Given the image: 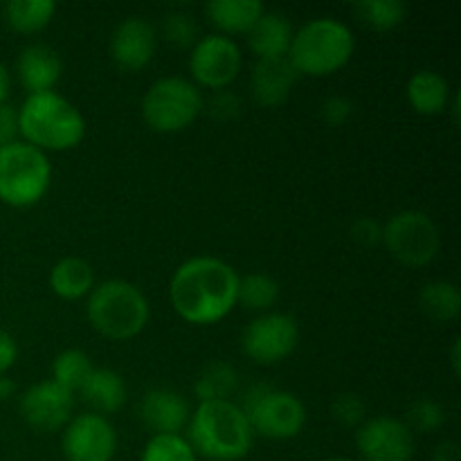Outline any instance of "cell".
I'll return each instance as SVG.
<instances>
[{
    "instance_id": "cell-1",
    "label": "cell",
    "mask_w": 461,
    "mask_h": 461,
    "mask_svg": "<svg viewBox=\"0 0 461 461\" xmlns=\"http://www.w3.org/2000/svg\"><path fill=\"white\" fill-rule=\"evenodd\" d=\"M239 273L219 257H192L171 275L169 302L194 327H210L237 306Z\"/></svg>"
},
{
    "instance_id": "cell-2",
    "label": "cell",
    "mask_w": 461,
    "mask_h": 461,
    "mask_svg": "<svg viewBox=\"0 0 461 461\" xmlns=\"http://www.w3.org/2000/svg\"><path fill=\"white\" fill-rule=\"evenodd\" d=\"M189 446L196 457L210 461H239L255 444V432L234 401L198 403L187 423Z\"/></svg>"
},
{
    "instance_id": "cell-3",
    "label": "cell",
    "mask_w": 461,
    "mask_h": 461,
    "mask_svg": "<svg viewBox=\"0 0 461 461\" xmlns=\"http://www.w3.org/2000/svg\"><path fill=\"white\" fill-rule=\"evenodd\" d=\"M18 133L23 142L43 153L70 151L86 135V120L79 108L57 90L27 95L18 108Z\"/></svg>"
},
{
    "instance_id": "cell-4",
    "label": "cell",
    "mask_w": 461,
    "mask_h": 461,
    "mask_svg": "<svg viewBox=\"0 0 461 461\" xmlns=\"http://www.w3.org/2000/svg\"><path fill=\"white\" fill-rule=\"evenodd\" d=\"M88 322L108 340H133L149 324V300L135 284L126 279H106L95 284L86 302Z\"/></svg>"
},
{
    "instance_id": "cell-5",
    "label": "cell",
    "mask_w": 461,
    "mask_h": 461,
    "mask_svg": "<svg viewBox=\"0 0 461 461\" xmlns=\"http://www.w3.org/2000/svg\"><path fill=\"white\" fill-rule=\"evenodd\" d=\"M356 50L354 32L336 18H315L293 34L288 61L297 75L329 77L351 61Z\"/></svg>"
},
{
    "instance_id": "cell-6",
    "label": "cell",
    "mask_w": 461,
    "mask_h": 461,
    "mask_svg": "<svg viewBox=\"0 0 461 461\" xmlns=\"http://www.w3.org/2000/svg\"><path fill=\"white\" fill-rule=\"evenodd\" d=\"M52 183L48 153L18 142L0 147V203L16 210L36 205Z\"/></svg>"
},
{
    "instance_id": "cell-7",
    "label": "cell",
    "mask_w": 461,
    "mask_h": 461,
    "mask_svg": "<svg viewBox=\"0 0 461 461\" xmlns=\"http://www.w3.org/2000/svg\"><path fill=\"white\" fill-rule=\"evenodd\" d=\"M205 106L201 88L185 77H162L142 97V117L156 133H180L189 129Z\"/></svg>"
},
{
    "instance_id": "cell-8",
    "label": "cell",
    "mask_w": 461,
    "mask_h": 461,
    "mask_svg": "<svg viewBox=\"0 0 461 461\" xmlns=\"http://www.w3.org/2000/svg\"><path fill=\"white\" fill-rule=\"evenodd\" d=\"M239 408L246 414L252 432L270 441L295 439L306 426V408L300 396L277 387H250Z\"/></svg>"
},
{
    "instance_id": "cell-9",
    "label": "cell",
    "mask_w": 461,
    "mask_h": 461,
    "mask_svg": "<svg viewBox=\"0 0 461 461\" xmlns=\"http://www.w3.org/2000/svg\"><path fill=\"white\" fill-rule=\"evenodd\" d=\"M383 246L399 264L408 268H423L439 252L441 234L426 212L403 210L383 223Z\"/></svg>"
},
{
    "instance_id": "cell-10",
    "label": "cell",
    "mask_w": 461,
    "mask_h": 461,
    "mask_svg": "<svg viewBox=\"0 0 461 461\" xmlns=\"http://www.w3.org/2000/svg\"><path fill=\"white\" fill-rule=\"evenodd\" d=\"M300 345V324L293 315H257L241 333V351L257 365H277L286 360Z\"/></svg>"
},
{
    "instance_id": "cell-11",
    "label": "cell",
    "mask_w": 461,
    "mask_h": 461,
    "mask_svg": "<svg viewBox=\"0 0 461 461\" xmlns=\"http://www.w3.org/2000/svg\"><path fill=\"white\" fill-rule=\"evenodd\" d=\"M241 48L237 41L223 34L201 36L189 54V72L198 88H230L241 72Z\"/></svg>"
},
{
    "instance_id": "cell-12",
    "label": "cell",
    "mask_w": 461,
    "mask_h": 461,
    "mask_svg": "<svg viewBox=\"0 0 461 461\" xmlns=\"http://www.w3.org/2000/svg\"><path fill=\"white\" fill-rule=\"evenodd\" d=\"M61 453L66 461H113L117 453L115 428L102 414H77L63 428Z\"/></svg>"
},
{
    "instance_id": "cell-13",
    "label": "cell",
    "mask_w": 461,
    "mask_h": 461,
    "mask_svg": "<svg viewBox=\"0 0 461 461\" xmlns=\"http://www.w3.org/2000/svg\"><path fill=\"white\" fill-rule=\"evenodd\" d=\"M356 448L363 461H412L417 444L405 421L381 414L356 428Z\"/></svg>"
},
{
    "instance_id": "cell-14",
    "label": "cell",
    "mask_w": 461,
    "mask_h": 461,
    "mask_svg": "<svg viewBox=\"0 0 461 461\" xmlns=\"http://www.w3.org/2000/svg\"><path fill=\"white\" fill-rule=\"evenodd\" d=\"M75 410V394L54 381H41L27 387L18 401V412L34 432H59L68 426Z\"/></svg>"
},
{
    "instance_id": "cell-15",
    "label": "cell",
    "mask_w": 461,
    "mask_h": 461,
    "mask_svg": "<svg viewBox=\"0 0 461 461\" xmlns=\"http://www.w3.org/2000/svg\"><path fill=\"white\" fill-rule=\"evenodd\" d=\"M111 59L126 72H138L153 61L158 50V32L142 16H129L117 23L111 34Z\"/></svg>"
},
{
    "instance_id": "cell-16",
    "label": "cell",
    "mask_w": 461,
    "mask_h": 461,
    "mask_svg": "<svg viewBox=\"0 0 461 461\" xmlns=\"http://www.w3.org/2000/svg\"><path fill=\"white\" fill-rule=\"evenodd\" d=\"M192 408L180 392L156 387L140 401V419L153 435H180L187 428Z\"/></svg>"
},
{
    "instance_id": "cell-17",
    "label": "cell",
    "mask_w": 461,
    "mask_h": 461,
    "mask_svg": "<svg viewBox=\"0 0 461 461\" xmlns=\"http://www.w3.org/2000/svg\"><path fill=\"white\" fill-rule=\"evenodd\" d=\"M63 75V61L50 45L32 43L21 50L16 59V77L27 95L50 93Z\"/></svg>"
},
{
    "instance_id": "cell-18",
    "label": "cell",
    "mask_w": 461,
    "mask_h": 461,
    "mask_svg": "<svg viewBox=\"0 0 461 461\" xmlns=\"http://www.w3.org/2000/svg\"><path fill=\"white\" fill-rule=\"evenodd\" d=\"M297 79L300 75L286 57L257 61L250 72V93L259 106L277 108L291 97V90Z\"/></svg>"
},
{
    "instance_id": "cell-19",
    "label": "cell",
    "mask_w": 461,
    "mask_h": 461,
    "mask_svg": "<svg viewBox=\"0 0 461 461\" xmlns=\"http://www.w3.org/2000/svg\"><path fill=\"white\" fill-rule=\"evenodd\" d=\"M293 34H295V30L284 14L266 9L246 36L257 61H268V59L288 57Z\"/></svg>"
},
{
    "instance_id": "cell-20",
    "label": "cell",
    "mask_w": 461,
    "mask_h": 461,
    "mask_svg": "<svg viewBox=\"0 0 461 461\" xmlns=\"http://www.w3.org/2000/svg\"><path fill=\"white\" fill-rule=\"evenodd\" d=\"M77 394L88 405L90 412L102 414V417L120 412L126 405V399H129V390H126L122 374L108 367L93 369Z\"/></svg>"
},
{
    "instance_id": "cell-21",
    "label": "cell",
    "mask_w": 461,
    "mask_h": 461,
    "mask_svg": "<svg viewBox=\"0 0 461 461\" xmlns=\"http://www.w3.org/2000/svg\"><path fill=\"white\" fill-rule=\"evenodd\" d=\"M266 12L259 0H212L205 5V16L216 27V34L232 39V34H248L257 18Z\"/></svg>"
},
{
    "instance_id": "cell-22",
    "label": "cell",
    "mask_w": 461,
    "mask_h": 461,
    "mask_svg": "<svg viewBox=\"0 0 461 461\" xmlns=\"http://www.w3.org/2000/svg\"><path fill=\"white\" fill-rule=\"evenodd\" d=\"M448 79L435 70H417L408 81V102L414 113L426 117L441 115L450 106Z\"/></svg>"
},
{
    "instance_id": "cell-23",
    "label": "cell",
    "mask_w": 461,
    "mask_h": 461,
    "mask_svg": "<svg viewBox=\"0 0 461 461\" xmlns=\"http://www.w3.org/2000/svg\"><path fill=\"white\" fill-rule=\"evenodd\" d=\"M50 288L66 302L84 300L95 288V270L81 257H63L50 270Z\"/></svg>"
},
{
    "instance_id": "cell-24",
    "label": "cell",
    "mask_w": 461,
    "mask_h": 461,
    "mask_svg": "<svg viewBox=\"0 0 461 461\" xmlns=\"http://www.w3.org/2000/svg\"><path fill=\"white\" fill-rule=\"evenodd\" d=\"M57 3L52 0H9L3 5V21L18 34H36L52 23Z\"/></svg>"
},
{
    "instance_id": "cell-25",
    "label": "cell",
    "mask_w": 461,
    "mask_h": 461,
    "mask_svg": "<svg viewBox=\"0 0 461 461\" xmlns=\"http://www.w3.org/2000/svg\"><path fill=\"white\" fill-rule=\"evenodd\" d=\"M239 390V372L230 363L223 360H212L194 381V394L198 403H210V401H232Z\"/></svg>"
},
{
    "instance_id": "cell-26",
    "label": "cell",
    "mask_w": 461,
    "mask_h": 461,
    "mask_svg": "<svg viewBox=\"0 0 461 461\" xmlns=\"http://www.w3.org/2000/svg\"><path fill=\"white\" fill-rule=\"evenodd\" d=\"M419 306L432 322H453L461 311V295L457 284L435 279L419 293Z\"/></svg>"
},
{
    "instance_id": "cell-27",
    "label": "cell",
    "mask_w": 461,
    "mask_h": 461,
    "mask_svg": "<svg viewBox=\"0 0 461 461\" xmlns=\"http://www.w3.org/2000/svg\"><path fill=\"white\" fill-rule=\"evenodd\" d=\"M282 288H279L277 279H273L266 273H250L246 277H239V293L237 304L243 309L255 311V313H270L275 304L279 302Z\"/></svg>"
},
{
    "instance_id": "cell-28",
    "label": "cell",
    "mask_w": 461,
    "mask_h": 461,
    "mask_svg": "<svg viewBox=\"0 0 461 461\" xmlns=\"http://www.w3.org/2000/svg\"><path fill=\"white\" fill-rule=\"evenodd\" d=\"M93 369V360H90V356L86 354V351L66 349L54 358L52 381L57 383V385H61L63 390L77 394Z\"/></svg>"
},
{
    "instance_id": "cell-29",
    "label": "cell",
    "mask_w": 461,
    "mask_h": 461,
    "mask_svg": "<svg viewBox=\"0 0 461 461\" xmlns=\"http://www.w3.org/2000/svg\"><path fill=\"white\" fill-rule=\"evenodd\" d=\"M354 12L365 25L378 32L394 30L408 16V7L401 0H363L354 5Z\"/></svg>"
},
{
    "instance_id": "cell-30",
    "label": "cell",
    "mask_w": 461,
    "mask_h": 461,
    "mask_svg": "<svg viewBox=\"0 0 461 461\" xmlns=\"http://www.w3.org/2000/svg\"><path fill=\"white\" fill-rule=\"evenodd\" d=\"M162 36L169 45L178 50H192L201 39V30L192 14L183 12V9H171L162 16Z\"/></svg>"
},
{
    "instance_id": "cell-31",
    "label": "cell",
    "mask_w": 461,
    "mask_h": 461,
    "mask_svg": "<svg viewBox=\"0 0 461 461\" xmlns=\"http://www.w3.org/2000/svg\"><path fill=\"white\" fill-rule=\"evenodd\" d=\"M140 461H198V457L183 435H153Z\"/></svg>"
},
{
    "instance_id": "cell-32",
    "label": "cell",
    "mask_w": 461,
    "mask_h": 461,
    "mask_svg": "<svg viewBox=\"0 0 461 461\" xmlns=\"http://www.w3.org/2000/svg\"><path fill=\"white\" fill-rule=\"evenodd\" d=\"M446 423V410L432 399H419L410 405L405 426L412 432H437Z\"/></svg>"
},
{
    "instance_id": "cell-33",
    "label": "cell",
    "mask_w": 461,
    "mask_h": 461,
    "mask_svg": "<svg viewBox=\"0 0 461 461\" xmlns=\"http://www.w3.org/2000/svg\"><path fill=\"white\" fill-rule=\"evenodd\" d=\"M331 417L345 428H358L367 419V405L354 392H342L331 401Z\"/></svg>"
},
{
    "instance_id": "cell-34",
    "label": "cell",
    "mask_w": 461,
    "mask_h": 461,
    "mask_svg": "<svg viewBox=\"0 0 461 461\" xmlns=\"http://www.w3.org/2000/svg\"><path fill=\"white\" fill-rule=\"evenodd\" d=\"M205 108L216 122H232L241 115V97L230 88L212 90L210 99L205 102L203 111Z\"/></svg>"
},
{
    "instance_id": "cell-35",
    "label": "cell",
    "mask_w": 461,
    "mask_h": 461,
    "mask_svg": "<svg viewBox=\"0 0 461 461\" xmlns=\"http://www.w3.org/2000/svg\"><path fill=\"white\" fill-rule=\"evenodd\" d=\"M354 108V102H351L349 97H345V95H331V97L324 99L322 106H320V115H322V120L327 122L329 126H342L345 122L351 120Z\"/></svg>"
},
{
    "instance_id": "cell-36",
    "label": "cell",
    "mask_w": 461,
    "mask_h": 461,
    "mask_svg": "<svg viewBox=\"0 0 461 461\" xmlns=\"http://www.w3.org/2000/svg\"><path fill=\"white\" fill-rule=\"evenodd\" d=\"M351 237L365 248L378 246V243H383V223L369 219V216H363V219L354 221V225H351Z\"/></svg>"
},
{
    "instance_id": "cell-37",
    "label": "cell",
    "mask_w": 461,
    "mask_h": 461,
    "mask_svg": "<svg viewBox=\"0 0 461 461\" xmlns=\"http://www.w3.org/2000/svg\"><path fill=\"white\" fill-rule=\"evenodd\" d=\"M21 133H18V108L12 104H0V147L18 142Z\"/></svg>"
},
{
    "instance_id": "cell-38",
    "label": "cell",
    "mask_w": 461,
    "mask_h": 461,
    "mask_svg": "<svg viewBox=\"0 0 461 461\" xmlns=\"http://www.w3.org/2000/svg\"><path fill=\"white\" fill-rule=\"evenodd\" d=\"M18 360V345L12 333L0 331V376L7 374Z\"/></svg>"
},
{
    "instance_id": "cell-39",
    "label": "cell",
    "mask_w": 461,
    "mask_h": 461,
    "mask_svg": "<svg viewBox=\"0 0 461 461\" xmlns=\"http://www.w3.org/2000/svg\"><path fill=\"white\" fill-rule=\"evenodd\" d=\"M432 461H459V446L453 441H444L435 448Z\"/></svg>"
},
{
    "instance_id": "cell-40",
    "label": "cell",
    "mask_w": 461,
    "mask_h": 461,
    "mask_svg": "<svg viewBox=\"0 0 461 461\" xmlns=\"http://www.w3.org/2000/svg\"><path fill=\"white\" fill-rule=\"evenodd\" d=\"M9 90H12V77L5 63H0V104H7Z\"/></svg>"
},
{
    "instance_id": "cell-41",
    "label": "cell",
    "mask_w": 461,
    "mask_h": 461,
    "mask_svg": "<svg viewBox=\"0 0 461 461\" xmlns=\"http://www.w3.org/2000/svg\"><path fill=\"white\" fill-rule=\"evenodd\" d=\"M450 365H453V374L459 376L461 374V340L455 338L453 340V349H450Z\"/></svg>"
},
{
    "instance_id": "cell-42",
    "label": "cell",
    "mask_w": 461,
    "mask_h": 461,
    "mask_svg": "<svg viewBox=\"0 0 461 461\" xmlns=\"http://www.w3.org/2000/svg\"><path fill=\"white\" fill-rule=\"evenodd\" d=\"M324 461H354V459H349V457H331V459H324Z\"/></svg>"
}]
</instances>
